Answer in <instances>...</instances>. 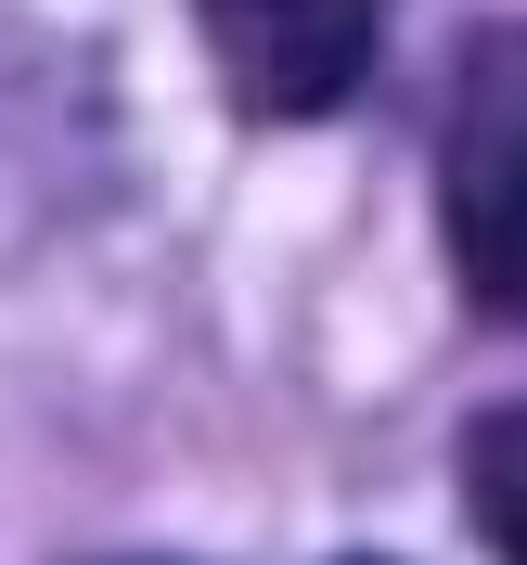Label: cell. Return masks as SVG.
Wrapping results in <instances>:
<instances>
[{"mask_svg": "<svg viewBox=\"0 0 527 565\" xmlns=\"http://www.w3.org/2000/svg\"><path fill=\"white\" fill-rule=\"evenodd\" d=\"M438 193H451L463 282H476L502 321H527V26H489L476 52H463Z\"/></svg>", "mask_w": 527, "mask_h": 565, "instance_id": "1", "label": "cell"}, {"mask_svg": "<svg viewBox=\"0 0 527 565\" xmlns=\"http://www.w3.org/2000/svg\"><path fill=\"white\" fill-rule=\"evenodd\" d=\"M193 26L245 116H335L373 65L387 0H193Z\"/></svg>", "mask_w": 527, "mask_h": 565, "instance_id": "2", "label": "cell"}, {"mask_svg": "<svg viewBox=\"0 0 527 565\" xmlns=\"http://www.w3.org/2000/svg\"><path fill=\"white\" fill-rule=\"evenodd\" d=\"M463 501H476V540H489L502 565H527V412H489V424H476Z\"/></svg>", "mask_w": 527, "mask_h": 565, "instance_id": "3", "label": "cell"}]
</instances>
